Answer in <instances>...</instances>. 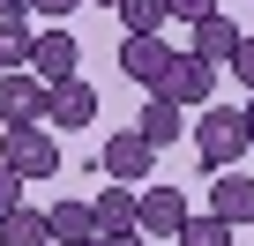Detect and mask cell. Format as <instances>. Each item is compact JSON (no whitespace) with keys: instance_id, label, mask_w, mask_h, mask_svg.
<instances>
[{"instance_id":"25","label":"cell","mask_w":254,"mask_h":246,"mask_svg":"<svg viewBox=\"0 0 254 246\" xmlns=\"http://www.w3.org/2000/svg\"><path fill=\"white\" fill-rule=\"evenodd\" d=\"M0 15H23V0H0Z\"/></svg>"},{"instance_id":"26","label":"cell","mask_w":254,"mask_h":246,"mask_svg":"<svg viewBox=\"0 0 254 246\" xmlns=\"http://www.w3.org/2000/svg\"><path fill=\"white\" fill-rule=\"evenodd\" d=\"M82 8H120V0H82Z\"/></svg>"},{"instance_id":"4","label":"cell","mask_w":254,"mask_h":246,"mask_svg":"<svg viewBox=\"0 0 254 246\" xmlns=\"http://www.w3.org/2000/svg\"><path fill=\"white\" fill-rule=\"evenodd\" d=\"M150 97H165V104H180V112H187V104H209V97H217V67H202L194 52H172Z\"/></svg>"},{"instance_id":"21","label":"cell","mask_w":254,"mask_h":246,"mask_svg":"<svg viewBox=\"0 0 254 246\" xmlns=\"http://www.w3.org/2000/svg\"><path fill=\"white\" fill-rule=\"evenodd\" d=\"M23 8H38V15H53V23H67V15L82 8V0H23Z\"/></svg>"},{"instance_id":"17","label":"cell","mask_w":254,"mask_h":246,"mask_svg":"<svg viewBox=\"0 0 254 246\" xmlns=\"http://www.w3.org/2000/svg\"><path fill=\"white\" fill-rule=\"evenodd\" d=\"M15 67H30V30L23 15H0V75H15Z\"/></svg>"},{"instance_id":"1","label":"cell","mask_w":254,"mask_h":246,"mask_svg":"<svg viewBox=\"0 0 254 246\" xmlns=\"http://www.w3.org/2000/svg\"><path fill=\"white\" fill-rule=\"evenodd\" d=\"M194 157H202V172H239V157H247V112L239 104H209L202 112Z\"/></svg>"},{"instance_id":"15","label":"cell","mask_w":254,"mask_h":246,"mask_svg":"<svg viewBox=\"0 0 254 246\" xmlns=\"http://www.w3.org/2000/svg\"><path fill=\"white\" fill-rule=\"evenodd\" d=\"M0 246H53V231H45V209H8L0 216Z\"/></svg>"},{"instance_id":"20","label":"cell","mask_w":254,"mask_h":246,"mask_svg":"<svg viewBox=\"0 0 254 246\" xmlns=\"http://www.w3.org/2000/svg\"><path fill=\"white\" fill-rule=\"evenodd\" d=\"M224 67H232V75H239V82H247V90H254V38H239V52H232V60H224Z\"/></svg>"},{"instance_id":"14","label":"cell","mask_w":254,"mask_h":246,"mask_svg":"<svg viewBox=\"0 0 254 246\" xmlns=\"http://www.w3.org/2000/svg\"><path fill=\"white\" fill-rule=\"evenodd\" d=\"M90 216H97V231H135V187H97Z\"/></svg>"},{"instance_id":"16","label":"cell","mask_w":254,"mask_h":246,"mask_svg":"<svg viewBox=\"0 0 254 246\" xmlns=\"http://www.w3.org/2000/svg\"><path fill=\"white\" fill-rule=\"evenodd\" d=\"M112 15L127 23V38H157V30L172 23V8H165V0H120Z\"/></svg>"},{"instance_id":"6","label":"cell","mask_w":254,"mask_h":246,"mask_svg":"<svg viewBox=\"0 0 254 246\" xmlns=\"http://www.w3.org/2000/svg\"><path fill=\"white\" fill-rule=\"evenodd\" d=\"M75 67H82V45H75V30H60V23H53V30H38V38H30V75H38L45 90H53V82H67Z\"/></svg>"},{"instance_id":"22","label":"cell","mask_w":254,"mask_h":246,"mask_svg":"<svg viewBox=\"0 0 254 246\" xmlns=\"http://www.w3.org/2000/svg\"><path fill=\"white\" fill-rule=\"evenodd\" d=\"M15 201H23V179H15V172H8V164H0V216H8V209H15Z\"/></svg>"},{"instance_id":"24","label":"cell","mask_w":254,"mask_h":246,"mask_svg":"<svg viewBox=\"0 0 254 246\" xmlns=\"http://www.w3.org/2000/svg\"><path fill=\"white\" fill-rule=\"evenodd\" d=\"M239 112H247V149H254V97H247V104H239Z\"/></svg>"},{"instance_id":"9","label":"cell","mask_w":254,"mask_h":246,"mask_svg":"<svg viewBox=\"0 0 254 246\" xmlns=\"http://www.w3.org/2000/svg\"><path fill=\"white\" fill-rule=\"evenodd\" d=\"M209 216L217 224H254V179L247 172H209Z\"/></svg>"},{"instance_id":"10","label":"cell","mask_w":254,"mask_h":246,"mask_svg":"<svg viewBox=\"0 0 254 246\" xmlns=\"http://www.w3.org/2000/svg\"><path fill=\"white\" fill-rule=\"evenodd\" d=\"M187 30H194V45H187V52H194L202 67H224V60L239 52V38H247V30H239L224 8H217V15H202V23H187Z\"/></svg>"},{"instance_id":"18","label":"cell","mask_w":254,"mask_h":246,"mask_svg":"<svg viewBox=\"0 0 254 246\" xmlns=\"http://www.w3.org/2000/svg\"><path fill=\"white\" fill-rule=\"evenodd\" d=\"M172 246H232V224H217V216H187Z\"/></svg>"},{"instance_id":"13","label":"cell","mask_w":254,"mask_h":246,"mask_svg":"<svg viewBox=\"0 0 254 246\" xmlns=\"http://www.w3.org/2000/svg\"><path fill=\"white\" fill-rule=\"evenodd\" d=\"M135 135H142L150 149H172V142L187 135V119H180V104H165V97H150V104H142V119H135Z\"/></svg>"},{"instance_id":"3","label":"cell","mask_w":254,"mask_h":246,"mask_svg":"<svg viewBox=\"0 0 254 246\" xmlns=\"http://www.w3.org/2000/svg\"><path fill=\"white\" fill-rule=\"evenodd\" d=\"M97 164H105V179H112V187H150L157 149H150L135 127H112V135H105V149H97Z\"/></svg>"},{"instance_id":"23","label":"cell","mask_w":254,"mask_h":246,"mask_svg":"<svg viewBox=\"0 0 254 246\" xmlns=\"http://www.w3.org/2000/svg\"><path fill=\"white\" fill-rule=\"evenodd\" d=\"M90 246H142V239H135V231H97Z\"/></svg>"},{"instance_id":"19","label":"cell","mask_w":254,"mask_h":246,"mask_svg":"<svg viewBox=\"0 0 254 246\" xmlns=\"http://www.w3.org/2000/svg\"><path fill=\"white\" fill-rule=\"evenodd\" d=\"M172 8V23H202V15H217V0H165Z\"/></svg>"},{"instance_id":"12","label":"cell","mask_w":254,"mask_h":246,"mask_svg":"<svg viewBox=\"0 0 254 246\" xmlns=\"http://www.w3.org/2000/svg\"><path fill=\"white\" fill-rule=\"evenodd\" d=\"M45 231H53L60 246H90V239H97V216H90V201H53V209H45Z\"/></svg>"},{"instance_id":"7","label":"cell","mask_w":254,"mask_h":246,"mask_svg":"<svg viewBox=\"0 0 254 246\" xmlns=\"http://www.w3.org/2000/svg\"><path fill=\"white\" fill-rule=\"evenodd\" d=\"M0 127H45V82L30 67L0 75Z\"/></svg>"},{"instance_id":"11","label":"cell","mask_w":254,"mask_h":246,"mask_svg":"<svg viewBox=\"0 0 254 246\" xmlns=\"http://www.w3.org/2000/svg\"><path fill=\"white\" fill-rule=\"evenodd\" d=\"M165 60H172L165 38H127V45H120V75H127V82H142V90H157Z\"/></svg>"},{"instance_id":"5","label":"cell","mask_w":254,"mask_h":246,"mask_svg":"<svg viewBox=\"0 0 254 246\" xmlns=\"http://www.w3.org/2000/svg\"><path fill=\"white\" fill-rule=\"evenodd\" d=\"M187 216L194 209H187L180 187H135V239H180Z\"/></svg>"},{"instance_id":"8","label":"cell","mask_w":254,"mask_h":246,"mask_svg":"<svg viewBox=\"0 0 254 246\" xmlns=\"http://www.w3.org/2000/svg\"><path fill=\"white\" fill-rule=\"evenodd\" d=\"M97 119V90L82 82V75H67V82H53L45 90V127L60 135V127H90Z\"/></svg>"},{"instance_id":"2","label":"cell","mask_w":254,"mask_h":246,"mask_svg":"<svg viewBox=\"0 0 254 246\" xmlns=\"http://www.w3.org/2000/svg\"><path fill=\"white\" fill-rule=\"evenodd\" d=\"M0 164H8L23 187L60 172V135L53 127H0Z\"/></svg>"}]
</instances>
